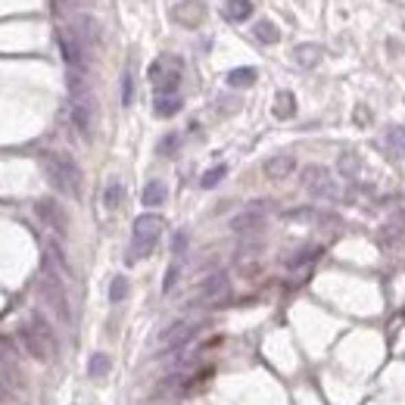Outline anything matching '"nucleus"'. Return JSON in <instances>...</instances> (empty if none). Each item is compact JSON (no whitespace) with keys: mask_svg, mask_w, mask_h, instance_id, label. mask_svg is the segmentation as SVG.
<instances>
[{"mask_svg":"<svg viewBox=\"0 0 405 405\" xmlns=\"http://www.w3.org/2000/svg\"><path fill=\"white\" fill-rule=\"evenodd\" d=\"M69 115H72V125L78 131L81 141H91L94 137V119H97V100L91 94L84 75L69 69Z\"/></svg>","mask_w":405,"mask_h":405,"instance_id":"nucleus-1","label":"nucleus"},{"mask_svg":"<svg viewBox=\"0 0 405 405\" xmlns=\"http://www.w3.org/2000/svg\"><path fill=\"white\" fill-rule=\"evenodd\" d=\"M40 169H44V175H47V181L54 184L60 194L72 196V200H78L81 196V169L78 162L72 159V156L66 153H44L40 156Z\"/></svg>","mask_w":405,"mask_h":405,"instance_id":"nucleus-2","label":"nucleus"},{"mask_svg":"<svg viewBox=\"0 0 405 405\" xmlns=\"http://www.w3.org/2000/svg\"><path fill=\"white\" fill-rule=\"evenodd\" d=\"M165 228L162 216L156 212H143V216L135 218V228H131V250H128V262H137V259H147L153 253V246L159 243V234Z\"/></svg>","mask_w":405,"mask_h":405,"instance_id":"nucleus-3","label":"nucleus"},{"mask_svg":"<svg viewBox=\"0 0 405 405\" xmlns=\"http://www.w3.org/2000/svg\"><path fill=\"white\" fill-rule=\"evenodd\" d=\"M38 287H40V297H44V303L54 309V315L60 318L62 324H72V305H69L66 287H62L60 275L54 271V262H50V259H44V268H40Z\"/></svg>","mask_w":405,"mask_h":405,"instance_id":"nucleus-4","label":"nucleus"},{"mask_svg":"<svg viewBox=\"0 0 405 405\" xmlns=\"http://www.w3.org/2000/svg\"><path fill=\"white\" fill-rule=\"evenodd\" d=\"M303 187L309 190L315 200H340V181L334 178V172L324 169V165H309V169H303Z\"/></svg>","mask_w":405,"mask_h":405,"instance_id":"nucleus-5","label":"nucleus"},{"mask_svg":"<svg viewBox=\"0 0 405 405\" xmlns=\"http://www.w3.org/2000/svg\"><path fill=\"white\" fill-rule=\"evenodd\" d=\"M150 81L156 84V94H178L181 84V62L175 56H162L150 66Z\"/></svg>","mask_w":405,"mask_h":405,"instance_id":"nucleus-6","label":"nucleus"},{"mask_svg":"<svg viewBox=\"0 0 405 405\" xmlns=\"http://www.w3.org/2000/svg\"><path fill=\"white\" fill-rule=\"evenodd\" d=\"M56 44H60V50H62V60H66V66L75 69V72H84L88 54H84V47H81V40L75 38L72 28H60V32H56Z\"/></svg>","mask_w":405,"mask_h":405,"instance_id":"nucleus-7","label":"nucleus"},{"mask_svg":"<svg viewBox=\"0 0 405 405\" xmlns=\"http://www.w3.org/2000/svg\"><path fill=\"white\" fill-rule=\"evenodd\" d=\"M196 327H200L196 321H175V324H169V327L159 334V349H162V352L181 349L184 343H190V340H194Z\"/></svg>","mask_w":405,"mask_h":405,"instance_id":"nucleus-8","label":"nucleus"},{"mask_svg":"<svg viewBox=\"0 0 405 405\" xmlns=\"http://www.w3.org/2000/svg\"><path fill=\"white\" fill-rule=\"evenodd\" d=\"M228 290H231L228 275H224V271H216V275H209L206 281L200 284V290H196V303L216 305V303H222V299L228 297Z\"/></svg>","mask_w":405,"mask_h":405,"instance_id":"nucleus-9","label":"nucleus"},{"mask_svg":"<svg viewBox=\"0 0 405 405\" xmlns=\"http://www.w3.org/2000/svg\"><path fill=\"white\" fill-rule=\"evenodd\" d=\"M34 212H38V218L47 228H54L56 234H66L69 231V218H66V212L60 209V202L56 200H50V196H44V200H38L34 202Z\"/></svg>","mask_w":405,"mask_h":405,"instance_id":"nucleus-10","label":"nucleus"},{"mask_svg":"<svg viewBox=\"0 0 405 405\" xmlns=\"http://www.w3.org/2000/svg\"><path fill=\"white\" fill-rule=\"evenodd\" d=\"M16 337H19V343L25 346V352L34 358V362H54V352H50L47 346H44V340H40L38 334H34V327H32L28 321H25V324H19Z\"/></svg>","mask_w":405,"mask_h":405,"instance_id":"nucleus-11","label":"nucleus"},{"mask_svg":"<svg viewBox=\"0 0 405 405\" xmlns=\"http://www.w3.org/2000/svg\"><path fill=\"white\" fill-rule=\"evenodd\" d=\"M75 38L81 40V47H84V54L88 50H97L103 44V34H100V25H97L91 16H75V25H72Z\"/></svg>","mask_w":405,"mask_h":405,"instance_id":"nucleus-12","label":"nucleus"},{"mask_svg":"<svg viewBox=\"0 0 405 405\" xmlns=\"http://www.w3.org/2000/svg\"><path fill=\"white\" fill-rule=\"evenodd\" d=\"M172 19L181 22V25H187V28H196L202 19H206V7H202L200 0H187V3H178V7L172 10Z\"/></svg>","mask_w":405,"mask_h":405,"instance_id":"nucleus-13","label":"nucleus"},{"mask_svg":"<svg viewBox=\"0 0 405 405\" xmlns=\"http://www.w3.org/2000/svg\"><path fill=\"white\" fill-rule=\"evenodd\" d=\"M297 169V159L290 153H277L271 159H265V178L271 181H284V178H290V172Z\"/></svg>","mask_w":405,"mask_h":405,"instance_id":"nucleus-14","label":"nucleus"},{"mask_svg":"<svg viewBox=\"0 0 405 405\" xmlns=\"http://www.w3.org/2000/svg\"><path fill=\"white\" fill-rule=\"evenodd\" d=\"M262 222H265V216L259 209H246L237 218H231V231H234V234H256V231L262 228Z\"/></svg>","mask_w":405,"mask_h":405,"instance_id":"nucleus-15","label":"nucleus"},{"mask_svg":"<svg viewBox=\"0 0 405 405\" xmlns=\"http://www.w3.org/2000/svg\"><path fill=\"white\" fill-rule=\"evenodd\" d=\"M321 60H324V50L318 44H297L293 47V62L299 69H315Z\"/></svg>","mask_w":405,"mask_h":405,"instance_id":"nucleus-16","label":"nucleus"},{"mask_svg":"<svg viewBox=\"0 0 405 405\" xmlns=\"http://www.w3.org/2000/svg\"><path fill=\"white\" fill-rule=\"evenodd\" d=\"M28 324H32V327H34V334H38V337L44 340V346H47V349L56 356V349H60V343H56V334H54V327H50V324H47V318H44V315H38V312H34V315L28 318Z\"/></svg>","mask_w":405,"mask_h":405,"instance_id":"nucleus-17","label":"nucleus"},{"mask_svg":"<svg viewBox=\"0 0 405 405\" xmlns=\"http://www.w3.org/2000/svg\"><path fill=\"white\" fill-rule=\"evenodd\" d=\"M181 106H184L181 94H156V103H153V109H156L159 119H172Z\"/></svg>","mask_w":405,"mask_h":405,"instance_id":"nucleus-18","label":"nucleus"},{"mask_svg":"<svg viewBox=\"0 0 405 405\" xmlns=\"http://www.w3.org/2000/svg\"><path fill=\"white\" fill-rule=\"evenodd\" d=\"M253 16V0H228L224 3V19L228 22H246Z\"/></svg>","mask_w":405,"mask_h":405,"instance_id":"nucleus-19","label":"nucleus"},{"mask_svg":"<svg viewBox=\"0 0 405 405\" xmlns=\"http://www.w3.org/2000/svg\"><path fill=\"white\" fill-rule=\"evenodd\" d=\"M275 115L277 119H293L297 115V97L290 91H277L275 94Z\"/></svg>","mask_w":405,"mask_h":405,"instance_id":"nucleus-20","label":"nucleus"},{"mask_svg":"<svg viewBox=\"0 0 405 405\" xmlns=\"http://www.w3.org/2000/svg\"><path fill=\"white\" fill-rule=\"evenodd\" d=\"M165 196H169V190H165V184H162V181H150L147 187H143L141 200H143V206H150V209H156V206H162V202H165Z\"/></svg>","mask_w":405,"mask_h":405,"instance_id":"nucleus-21","label":"nucleus"},{"mask_svg":"<svg viewBox=\"0 0 405 405\" xmlns=\"http://www.w3.org/2000/svg\"><path fill=\"white\" fill-rule=\"evenodd\" d=\"M228 84L231 88H253L256 84V69L253 66H240L228 72Z\"/></svg>","mask_w":405,"mask_h":405,"instance_id":"nucleus-22","label":"nucleus"},{"mask_svg":"<svg viewBox=\"0 0 405 405\" xmlns=\"http://www.w3.org/2000/svg\"><path fill=\"white\" fill-rule=\"evenodd\" d=\"M253 34H256V40H259V44H277V40H281V28H277L275 22H268V19L256 22Z\"/></svg>","mask_w":405,"mask_h":405,"instance_id":"nucleus-23","label":"nucleus"},{"mask_svg":"<svg viewBox=\"0 0 405 405\" xmlns=\"http://www.w3.org/2000/svg\"><path fill=\"white\" fill-rule=\"evenodd\" d=\"M318 256H321V246H303L299 253H293V256L287 259V268H303V265L315 262Z\"/></svg>","mask_w":405,"mask_h":405,"instance_id":"nucleus-24","label":"nucleus"},{"mask_svg":"<svg viewBox=\"0 0 405 405\" xmlns=\"http://www.w3.org/2000/svg\"><path fill=\"white\" fill-rule=\"evenodd\" d=\"M109 368H113V358H109L106 352H94V356H91V362H88L91 378H106Z\"/></svg>","mask_w":405,"mask_h":405,"instance_id":"nucleus-25","label":"nucleus"},{"mask_svg":"<svg viewBox=\"0 0 405 405\" xmlns=\"http://www.w3.org/2000/svg\"><path fill=\"white\" fill-rule=\"evenodd\" d=\"M386 143H390V150L399 159H405V128L402 125H390V128H386Z\"/></svg>","mask_w":405,"mask_h":405,"instance_id":"nucleus-26","label":"nucleus"},{"mask_svg":"<svg viewBox=\"0 0 405 405\" xmlns=\"http://www.w3.org/2000/svg\"><path fill=\"white\" fill-rule=\"evenodd\" d=\"M121 196H125V187H121V181H109L106 184V194H103V206H106L109 212L119 209V206H121Z\"/></svg>","mask_w":405,"mask_h":405,"instance_id":"nucleus-27","label":"nucleus"},{"mask_svg":"<svg viewBox=\"0 0 405 405\" xmlns=\"http://www.w3.org/2000/svg\"><path fill=\"white\" fill-rule=\"evenodd\" d=\"M340 172H343L346 178H356L358 175V156L352 153V150H346V153H340Z\"/></svg>","mask_w":405,"mask_h":405,"instance_id":"nucleus-28","label":"nucleus"},{"mask_svg":"<svg viewBox=\"0 0 405 405\" xmlns=\"http://www.w3.org/2000/svg\"><path fill=\"white\" fill-rule=\"evenodd\" d=\"M128 297V277H113V284H109V299L113 303H121V299Z\"/></svg>","mask_w":405,"mask_h":405,"instance_id":"nucleus-29","label":"nucleus"},{"mask_svg":"<svg viewBox=\"0 0 405 405\" xmlns=\"http://www.w3.org/2000/svg\"><path fill=\"white\" fill-rule=\"evenodd\" d=\"M121 103L125 106L135 103V75H131V69H125V75H121Z\"/></svg>","mask_w":405,"mask_h":405,"instance_id":"nucleus-30","label":"nucleus"},{"mask_svg":"<svg viewBox=\"0 0 405 405\" xmlns=\"http://www.w3.org/2000/svg\"><path fill=\"white\" fill-rule=\"evenodd\" d=\"M224 175H228V165H216V169H209V172H206V175L200 178V184H202V187H206V190H209V187H216V184L222 181Z\"/></svg>","mask_w":405,"mask_h":405,"instance_id":"nucleus-31","label":"nucleus"},{"mask_svg":"<svg viewBox=\"0 0 405 405\" xmlns=\"http://www.w3.org/2000/svg\"><path fill=\"white\" fill-rule=\"evenodd\" d=\"M178 275H181V265L172 262V265H169V271H165V281H162V293H172V287H175Z\"/></svg>","mask_w":405,"mask_h":405,"instance_id":"nucleus-32","label":"nucleus"},{"mask_svg":"<svg viewBox=\"0 0 405 405\" xmlns=\"http://www.w3.org/2000/svg\"><path fill=\"white\" fill-rule=\"evenodd\" d=\"M175 150H178V135H169L165 141L159 143V153H162V156H172Z\"/></svg>","mask_w":405,"mask_h":405,"instance_id":"nucleus-33","label":"nucleus"},{"mask_svg":"<svg viewBox=\"0 0 405 405\" xmlns=\"http://www.w3.org/2000/svg\"><path fill=\"white\" fill-rule=\"evenodd\" d=\"M184 246H187V234H184V231H178V234H175V253H181Z\"/></svg>","mask_w":405,"mask_h":405,"instance_id":"nucleus-34","label":"nucleus"},{"mask_svg":"<svg viewBox=\"0 0 405 405\" xmlns=\"http://www.w3.org/2000/svg\"><path fill=\"white\" fill-rule=\"evenodd\" d=\"M356 121H358V125H364V121H371V113H368V109H364V106H358V113H356Z\"/></svg>","mask_w":405,"mask_h":405,"instance_id":"nucleus-35","label":"nucleus"},{"mask_svg":"<svg viewBox=\"0 0 405 405\" xmlns=\"http://www.w3.org/2000/svg\"><path fill=\"white\" fill-rule=\"evenodd\" d=\"M7 396H10V390H7V384L0 380V399H7Z\"/></svg>","mask_w":405,"mask_h":405,"instance_id":"nucleus-36","label":"nucleus"}]
</instances>
